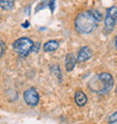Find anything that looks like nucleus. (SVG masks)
I'll use <instances>...</instances> for the list:
<instances>
[{
	"mask_svg": "<svg viewBox=\"0 0 117 124\" xmlns=\"http://www.w3.org/2000/svg\"><path fill=\"white\" fill-rule=\"evenodd\" d=\"M98 20L95 18L92 11H82L77 16L74 20L75 31L80 34H90L97 27Z\"/></svg>",
	"mask_w": 117,
	"mask_h": 124,
	"instance_id": "obj_1",
	"label": "nucleus"
},
{
	"mask_svg": "<svg viewBox=\"0 0 117 124\" xmlns=\"http://www.w3.org/2000/svg\"><path fill=\"white\" fill-rule=\"evenodd\" d=\"M33 46L34 43L32 42V39L28 37H20V39H16L13 43V49L14 51L20 56H27L29 52L33 51Z\"/></svg>",
	"mask_w": 117,
	"mask_h": 124,
	"instance_id": "obj_2",
	"label": "nucleus"
},
{
	"mask_svg": "<svg viewBox=\"0 0 117 124\" xmlns=\"http://www.w3.org/2000/svg\"><path fill=\"white\" fill-rule=\"evenodd\" d=\"M97 81L100 84L99 86V89L97 90L98 94H107L113 89V86H114V79L111 77L110 73L108 72H104V73H99V75L96 77Z\"/></svg>",
	"mask_w": 117,
	"mask_h": 124,
	"instance_id": "obj_3",
	"label": "nucleus"
},
{
	"mask_svg": "<svg viewBox=\"0 0 117 124\" xmlns=\"http://www.w3.org/2000/svg\"><path fill=\"white\" fill-rule=\"evenodd\" d=\"M117 22V8L110 7L106 10V16H105V32L110 33L113 32L115 25Z\"/></svg>",
	"mask_w": 117,
	"mask_h": 124,
	"instance_id": "obj_4",
	"label": "nucleus"
},
{
	"mask_svg": "<svg viewBox=\"0 0 117 124\" xmlns=\"http://www.w3.org/2000/svg\"><path fill=\"white\" fill-rule=\"evenodd\" d=\"M24 101L29 106H36L39 101V95L36 92L35 88H28L26 92L24 93Z\"/></svg>",
	"mask_w": 117,
	"mask_h": 124,
	"instance_id": "obj_5",
	"label": "nucleus"
},
{
	"mask_svg": "<svg viewBox=\"0 0 117 124\" xmlns=\"http://www.w3.org/2000/svg\"><path fill=\"white\" fill-rule=\"evenodd\" d=\"M91 56H92V51H91V49L89 46H83V47H81L80 51H79L77 60H78L79 62H85L90 59Z\"/></svg>",
	"mask_w": 117,
	"mask_h": 124,
	"instance_id": "obj_6",
	"label": "nucleus"
},
{
	"mask_svg": "<svg viewBox=\"0 0 117 124\" xmlns=\"http://www.w3.org/2000/svg\"><path fill=\"white\" fill-rule=\"evenodd\" d=\"M74 101L77 103L78 106H80V107L85 106V105L87 104V101H88L87 95L82 92V90H78V92L74 94Z\"/></svg>",
	"mask_w": 117,
	"mask_h": 124,
	"instance_id": "obj_7",
	"label": "nucleus"
},
{
	"mask_svg": "<svg viewBox=\"0 0 117 124\" xmlns=\"http://www.w3.org/2000/svg\"><path fill=\"white\" fill-rule=\"evenodd\" d=\"M58 46H60V44H58V41L51 39V41H47V42L44 44L43 50H44L45 52H54V51H56V50L58 49Z\"/></svg>",
	"mask_w": 117,
	"mask_h": 124,
	"instance_id": "obj_8",
	"label": "nucleus"
},
{
	"mask_svg": "<svg viewBox=\"0 0 117 124\" xmlns=\"http://www.w3.org/2000/svg\"><path fill=\"white\" fill-rule=\"evenodd\" d=\"M75 65V59L72 54H68L65 56V69L66 71H72Z\"/></svg>",
	"mask_w": 117,
	"mask_h": 124,
	"instance_id": "obj_9",
	"label": "nucleus"
},
{
	"mask_svg": "<svg viewBox=\"0 0 117 124\" xmlns=\"http://www.w3.org/2000/svg\"><path fill=\"white\" fill-rule=\"evenodd\" d=\"M15 6V0H0V7L3 10H11Z\"/></svg>",
	"mask_w": 117,
	"mask_h": 124,
	"instance_id": "obj_10",
	"label": "nucleus"
},
{
	"mask_svg": "<svg viewBox=\"0 0 117 124\" xmlns=\"http://www.w3.org/2000/svg\"><path fill=\"white\" fill-rule=\"evenodd\" d=\"M51 71H52V73H54V75L56 76V78H58V80L61 81L62 75H61V71H60V67H58V65H52V67H51Z\"/></svg>",
	"mask_w": 117,
	"mask_h": 124,
	"instance_id": "obj_11",
	"label": "nucleus"
},
{
	"mask_svg": "<svg viewBox=\"0 0 117 124\" xmlns=\"http://www.w3.org/2000/svg\"><path fill=\"white\" fill-rule=\"evenodd\" d=\"M117 121V112H115L114 114L109 115V117H108V123H114V122Z\"/></svg>",
	"mask_w": 117,
	"mask_h": 124,
	"instance_id": "obj_12",
	"label": "nucleus"
},
{
	"mask_svg": "<svg viewBox=\"0 0 117 124\" xmlns=\"http://www.w3.org/2000/svg\"><path fill=\"white\" fill-rule=\"evenodd\" d=\"M0 56H3L5 54V42L3 41H0Z\"/></svg>",
	"mask_w": 117,
	"mask_h": 124,
	"instance_id": "obj_13",
	"label": "nucleus"
},
{
	"mask_svg": "<svg viewBox=\"0 0 117 124\" xmlns=\"http://www.w3.org/2000/svg\"><path fill=\"white\" fill-rule=\"evenodd\" d=\"M92 14H94V16H95V18H96V19L98 20V22H99V20H101L102 19V17H101V15L99 13H98L97 10H95V11H92Z\"/></svg>",
	"mask_w": 117,
	"mask_h": 124,
	"instance_id": "obj_14",
	"label": "nucleus"
},
{
	"mask_svg": "<svg viewBox=\"0 0 117 124\" xmlns=\"http://www.w3.org/2000/svg\"><path fill=\"white\" fill-rule=\"evenodd\" d=\"M38 50H39V43L35 42L34 43V46H33V52H38Z\"/></svg>",
	"mask_w": 117,
	"mask_h": 124,
	"instance_id": "obj_15",
	"label": "nucleus"
},
{
	"mask_svg": "<svg viewBox=\"0 0 117 124\" xmlns=\"http://www.w3.org/2000/svg\"><path fill=\"white\" fill-rule=\"evenodd\" d=\"M115 47H116V50H117V36L115 37Z\"/></svg>",
	"mask_w": 117,
	"mask_h": 124,
	"instance_id": "obj_16",
	"label": "nucleus"
},
{
	"mask_svg": "<svg viewBox=\"0 0 117 124\" xmlns=\"http://www.w3.org/2000/svg\"><path fill=\"white\" fill-rule=\"evenodd\" d=\"M24 27H28V22H26V23L24 24Z\"/></svg>",
	"mask_w": 117,
	"mask_h": 124,
	"instance_id": "obj_17",
	"label": "nucleus"
},
{
	"mask_svg": "<svg viewBox=\"0 0 117 124\" xmlns=\"http://www.w3.org/2000/svg\"><path fill=\"white\" fill-rule=\"evenodd\" d=\"M116 93H117V88H116Z\"/></svg>",
	"mask_w": 117,
	"mask_h": 124,
	"instance_id": "obj_18",
	"label": "nucleus"
}]
</instances>
